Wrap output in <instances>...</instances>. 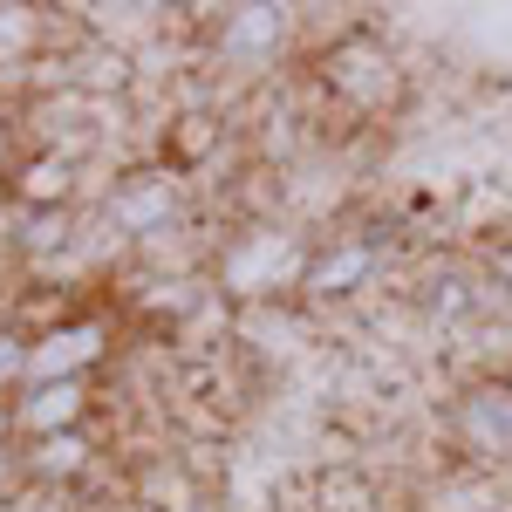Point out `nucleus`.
<instances>
[{
  "instance_id": "f03ea898",
  "label": "nucleus",
  "mask_w": 512,
  "mask_h": 512,
  "mask_svg": "<svg viewBox=\"0 0 512 512\" xmlns=\"http://www.w3.org/2000/svg\"><path fill=\"white\" fill-rule=\"evenodd\" d=\"M198 35V62L233 89H267L280 76V62L301 48L308 21L301 7H274V0H239V7H185Z\"/></svg>"
},
{
  "instance_id": "7ed1b4c3",
  "label": "nucleus",
  "mask_w": 512,
  "mask_h": 512,
  "mask_svg": "<svg viewBox=\"0 0 512 512\" xmlns=\"http://www.w3.org/2000/svg\"><path fill=\"white\" fill-rule=\"evenodd\" d=\"M198 212H205L198 185L178 171V164H164V158L117 164V178L103 185V198H96V226L117 239L123 253H137V246H151V239L192 226Z\"/></svg>"
},
{
  "instance_id": "39448f33",
  "label": "nucleus",
  "mask_w": 512,
  "mask_h": 512,
  "mask_svg": "<svg viewBox=\"0 0 512 512\" xmlns=\"http://www.w3.org/2000/svg\"><path fill=\"white\" fill-rule=\"evenodd\" d=\"M472 253H478V267L492 274V287L512 301V226H506V233H492L485 246H472Z\"/></svg>"
},
{
  "instance_id": "20e7f679",
  "label": "nucleus",
  "mask_w": 512,
  "mask_h": 512,
  "mask_svg": "<svg viewBox=\"0 0 512 512\" xmlns=\"http://www.w3.org/2000/svg\"><path fill=\"white\" fill-rule=\"evenodd\" d=\"M96 417H103V390L96 383H28L21 396H7V437L14 444L96 431Z\"/></svg>"
},
{
  "instance_id": "f257e3e1",
  "label": "nucleus",
  "mask_w": 512,
  "mask_h": 512,
  "mask_svg": "<svg viewBox=\"0 0 512 512\" xmlns=\"http://www.w3.org/2000/svg\"><path fill=\"white\" fill-rule=\"evenodd\" d=\"M315 226L301 219H239L219 233L212 246V294L226 308H280V301H301L308 267H315Z\"/></svg>"
}]
</instances>
